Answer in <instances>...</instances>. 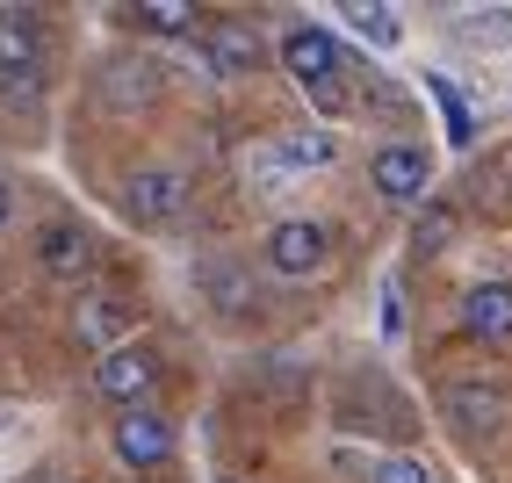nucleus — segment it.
Instances as JSON below:
<instances>
[{"label": "nucleus", "mask_w": 512, "mask_h": 483, "mask_svg": "<svg viewBox=\"0 0 512 483\" xmlns=\"http://www.w3.org/2000/svg\"><path fill=\"white\" fill-rule=\"evenodd\" d=\"M282 65H289V80L311 94L325 116L347 109V87H339V44L325 37V29H289V37H282Z\"/></svg>", "instance_id": "nucleus-1"}, {"label": "nucleus", "mask_w": 512, "mask_h": 483, "mask_svg": "<svg viewBox=\"0 0 512 483\" xmlns=\"http://www.w3.org/2000/svg\"><path fill=\"white\" fill-rule=\"evenodd\" d=\"M109 447H116L123 469H166V462H174V426H166L152 404H130V411H116Z\"/></svg>", "instance_id": "nucleus-2"}, {"label": "nucleus", "mask_w": 512, "mask_h": 483, "mask_svg": "<svg viewBox=\"0 0 512 483\" xmlns=\"http://www.w3.org/2000/svg\"><path fill=\"white\" fill-rule=\"evenodd\" d=\"M332 159H339V137H332V130H289L282 145H260V152H253V174H267V188H289L296 174L332 166Z\"/></svg>", "instance_id": "nucleus-3"}, {"label": "nucleus", "mask_w": 512, "mask_h": 483, "mask_svg": "<svg viewBox=\"0 0 512 483\" xmlns=\"http://www.w3.org/2000/svg\"><path fill=\"white\" fill-rule=\"evenodd\" d=\"M325 260H332V231H325V224H311V217H289V224H275V231H267V267H275V274H289V282L318 274Z\"/></svg>", "instance_id": "nucleus-4"}, {"label": "nucleus", "mask_w": 512, "mask_h": 483, "mask_svg": "<svg viewBox=\"0 0 512 483\" xmlns=\"http://www.w3.org/2000/svg\"><path fill=\"white\" fill-rule=\"evenodd\" d=\"M368 181H375V195H383V202H426L433 166H426L419 145H383V152L368 159Z\"/></svg>", "instance_id": "nucleus-5"}, {"label": "nucleus", "mask_w": 512, "mask_h": 483, "mask_svg": "<svg viewBox=\"0 0 512 483\" xmlns=\"http://www.w3.org/2000/svg\"><path fill=\"white\" fill-rule=\"evenodd\" d=\"M159 87H166L159 58H116V65H101V101L123 109V116H130V109H152Z\"/></svg>", "instance_id": "nucleus-6"}, {"label": "nucleus", "mask_w": 512, "mask_h": 483, "mask_svg": "<svg viewBox=\"0 0 512 483\" xmlns=\"http://www.w3.org/2000/svg\"><path fill=\"white\" fill-rule=\"evenodd\" d=\"M22 73V80H44V29L29 8H0V80Z\"/></svg>", "instance_id": "nucleus-7"}, {"label": "nucleus", "mask_w": 512, "mask_h": 483, "mask_svg": "<svg viewBox=\"0 0 512 483\" xmlns=\"http://www.w3.org/2000/svg\"><path fill=\"white\" fill-rule=\"evenodd\" d=\"M152 383H159V361H152L145 347H101V390H109L123 411H130V404H145Z\"/></svg>", "instance_id": "nucleus-8"}, {"label": "nucleus", "mask_w": 512, "mask_h": 483, "mask_svg": "<svg viewBox=\"0 0 512 483\" xmlns=\"http://www.w3.org/2000/svg\"><path fill=\"white\" fill-rule=\"evenodd\" d=\"M195 44H202V65L224 73V80H238V73H253V65H260V37L246 22H210Z\"/></svg>", "instance_id": "nucleus-9"}, {"label": "nucleus", "mask_w": 512, "mask_h": 483, "mask_svg": "<svg viewBox=\"0 0 512 483\" xmlns=\"http://www.w3.org/2000/svg\"><path fill=\"white\" fill-rule=\"evenodd\" d=\"M123 210L138 217V224H166L181 210V174H166V166H138L123 188Z\"/></svg>", "instance_id": "nucleus-10"}, {"label": "nucleus", "mask_w": 512, "mask_h": 483, "mask_svg": "<svg viewBox=\"0 0 512 483\" xmlns=\"http://www.w3.org/2000/svg\"><path fill=\"white\" fill-rule=\"evenodd\" d=\"M440 404H448V419H455L462 433H498V426H505V411H512L498 383H455Z\"/></svg>", "instance_id": "nucleus-11"}, {"label": "nucleus", "mask_w": 512, "mask_h": 483, "mask_svg": "<svg viewBox=\"0 0 512 483\" xmlns=\"http://www.w3.org/2000/svg\"><path fill=\"white\" fill-rule=\"evenodd\" d=\"M462 318H469V332H484V339H512V282H476L462 296Z\"/></svg>", "instance_id": "nucleus-12"}, {"label": "nucleus", "mask_w": 512, "mask_h": 483, "mask_svg": "<svg viewBox=\"0 0 512 483\" xmlns=\"http://www.w3.org/2000/svg\"><path fill=\"white\" fill-rule=\"evenodd\" d=\"M37 260L73 282V274H87V260H94V231H87V224H51L44 246H37Z\"/></svg>", "instance_id": "nucleus-13"}, {"label": "nucleus", "mask_w": 512, "mask_h": 483, "mask_svg": "<svg viewBox=\"0 0 512 483\" xmlns=\"http://www.w3.org/2000/svg\"><path fill=\"white\" fill-rule=\"evenodd\" d=\"M448 29L462 44H512V8H455Z\"/></svg>", "instance_id": "nucleus-14"}, {"label": "nucleus", "mask_w": 512, "mask_h": 483, "mask_svg": "<svg viewBox=\"0 0 512 483\" xmlns=\"http://www.w3.org/2000/svg\"><path fill=\"white\" fill-rule=\"evenodd\" d=\"M138 22H145V29H159V37H202V22H195L188 0H145Z\"/></svg>", "instance_id": "nucleus-15"}, {"label": "nucleus", "mask_w": 512, "mask_h": 483, "mask_svg": "<svg viewBox=\"0 0 512 483\" xmlns=\"http://www.w3.org/2000/svg\"><path fill=\"white\" fill-rule=\"evenodd\" d=\"M195 274H202V289H217V310H246V274H238V267H224V260H202Z\"/></svg>", "instance_id": "nucleus-16"}, {"label": "nucleus", "mask_w": 512, "mask_h": 483, "mask_svg": "<svg viewBox=\"0 0 512 483\" xmlns=\"http://www.w3.org/2000/svg\"><path fill=\"white\" fill-rule=\"evenodd\" d=\"M448 231H455V210H448V202H426V217H419V231H412V246H419V253H440V246H448Z\"/></svg>", "instance_id": "nucleus-17"}, {"label": "nucleus", "mask_w": 512, "mask_h": 483, "mask_svg": "<svg viewBox=\"0 0 512 483\" xmlns=\"http://www.w3.org/2000/svg\"><path fill=\"white\" fill-rule=\"evenodd\" d=\"M433 87V101H440V109H448V137H455V145H469V137H476V123H469V101L448 87V80H426Z\"/></svg>", "instance_id": "nucleus-18"}, {"label": "nucleus", "mask_w": 512, "mask_h": 483, "mask_svg": "<svg viewBox=\"0 0 512 483\" xmlns=\"http://www.w3.org/2000/svg\"><path fill=\"white\" fill-rule=\"evenodd\" d=\"M347 22L361 29V37H368V44H383V51L397 44V15H383V8H347Z\"/></svg>", "instance_id": "nucleus-19"}, {"label": "nucleus", "mask_w": 512, "mask_h": 483, "mask_svg": "<svg viewBox=\"0 0 512 483\" xmlns=\"http://www.w3.org/2000/svg\"><path fill=\"white\" fill-rule=\"evenodd\" d=\"M375 483H433V469L412 455H390V462H375Z\"/></svg>", "instance_id": "nucleus-20"}, {"label": "nucleus", "mask_w": 512, "mask_h": 483, "mask_svg": "<svg viewBox=\"0 0 512 483\" xmlns=\"http://www.w3.org/2000/svg\"><path fill=\"white\" fill-rule=\"evenodd\" d=\"M8 210H15V195H8V181H0V224H8Z\"/></svg>", "instance_id": "nucleus-21"}, {"label": "nucleus", "mask_w": 512, "mask_h": 483, "mask_svg": "<svg viewBox=\"0 0 512 483\" xmlns=\"http://www.w3.org/2000/svg\"><path fill=\"white\" fill-rule=\"evenodd\" d=\"M0 433H8V404H0Z\"/></svg>", "instance_id": "nucleus-22"}, {"label": "nucleus", "mask_w": 512, "mask_h": 483, "mask_svg": "<svg viewBox=\"0 0 512 483\" xmlns=\"http://www.w3.org/2000/svg\"><path fill=\"white\" fill-rule=\"evenodd\" d=\"M224 483H231V476H224Z\"/></svg>", "instance_id": "nucleus-23"}]
</instances>
